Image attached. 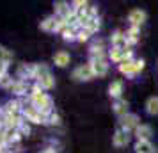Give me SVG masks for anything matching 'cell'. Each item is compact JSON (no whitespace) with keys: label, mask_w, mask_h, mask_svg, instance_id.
Returning <instances> with one entry per match:
<instances>
[{"label":"cell","mask_w":158,"mask_h":153,"mask_svg":"<svg viewBox=\"0 0 158 153\" xmlns=\"http://www.w3.org/2000/svg\"><path fill=\"white\" fill-rule=\"evenodd\" d=\"M30 105H34L36 109H39L44 116H50L53 112V102L46 93H37V95H30Z\"/></svg>","instance_id":"obj_1"},{"label":"cell","mask_w":158,"mask_h":153,"mask_svg":"<svg viewBox=\"0 0 158 153\" xmlns=\"http://www.w3.org/2000/svg\"><path fill=\"white\" fill-rule=\"evenodd\" d=\"M23 119L25 121H30V123H36V125H44L48 123V116H44L39 109H36L34 105H23Z\"/></svg>","instance_id":"obj_2"},{"label":"cell","mask_w":158,"mask_h":153,"mask_svg":"<svg viewBox=\"0 0 158 153\" xmlns=\"http://www.w3.org/2000/svg\"><path fill=\"white\" fill-rule=\"evenodd\" d=\"M73 79L78 82H87V80H93L94 79V71H93V66L91 62H87V64H82L78 68H75L73 70Z\"/></svg>","instance_id":"obj_3"},{"label":"cell","mask_w":158,"mask_h":153,"mask_svg":"<svg viewBox=\"0 0 158 153\" xmlns=\"http://www.w3.org/2000/svg\"><path fill=\"white\" fill-rule=\"evenodd\" d=\"M119 128L121 130H124V132H135V128L140 125V121H139V116L137 114H126V116H123V117H119Z\"/></svg>","instance_id":"obj_4"},{"label":"cell","mask_w":158,"mask_h":153,"mask_svg":"<svg viewBox=\"0 0 158 153\" xmlns=\"http://www.w3.org/2000/svg\"><path fill=\"white\" fill-rule=\"evenodd\" d=\"M89 55H91V61H107V52H105V46H103L101 39L93 43L91 50H89Z\"/></svg>","instance_id":"obj_5"},{"label":"cell","mask_w":158,"mask_h":153,"mask_svg":"<svg viewBox=\"0 0 158 153\" xmlns=\"http://www.w3.org/2000/svg\"><path fill=\"white\" fill-rule=\"evenodd\" d=\"M146 18H148L146 11H142V9H131L130 15H128V22H130V25H133V27H140V25L146 22Z\"/></svg>","instance_id":"obj_6"},{"label":"cell","mask_w":158,"mask_h":153,"mask_svg":"<svg viewBox=\"0 0 158 153\" xmlns=\"http://www.w3.org/2000/svg\"><path fill=\"white\" fill-rule=\"evenodd\" d=\"M112 48H121V50H128V43H126V34L121 30H115L112 37H110Z\"/></svg>","instance_id":"obj_7"},{"label":"cell","mask_w":158,"mask_h":153,"mask_svg":"<svg viewBox=\"0 0 158 153\" xmlns=\"http://www.w3.org/2000/svg\"><path fill=\"white\" fill-rule=\"evenodd\" d=\"M133 135L137 137V141H149L153 135V128L149 125H139L133 132Z\"/></svg>","instance_id":"obj_8"},{"label":"cell","mask_w":158,"mask_h":153,"mask_svg":"<svg viewBox=\"0 0 158 153\" xmlns=\"http://www.w3.org/2000/svg\"><path fill=\"white\" fill-rule=\"evenodd\" d=\"M112 142H114V146H117V148L126 146L130 142V134L124 132V130H121V128H117L115 134H114V137H112Z\"/></svg>","instance_id":"obj_9"},{"label":"cell","mask_w":158,"mask_h":153,"mask_svg":"<svg viewBox=\"0 0 158 153\" xmlns=\"http://www.w3.org/2000/svg\"><path fill=\"white\" fill-rule=\"evenodd\" d=\"M93 66L94 77H105L108 73V62L107 61H89Z\"/></svg>","instance_id":"obj_10"},{"label":"cell","mask_w":158,"mask_h":153,"mask_svg":"<svg viewBox=\"0 0 158 153\" xmlns=\"http://www.w3.org/2000/svg\"><path fill=\"white\" fill-rule=\"evenodd\" d=\"M32 87L27 80H20V79H16L15 84L11 86V93H15V95L22 96V95H27V91Z\"/></svg>","instance_id":"obj_11"},{"label":"cell","mask_w":158,"mask_h":153,"mask_svg":"<svg viewBox=\"0 0 158 153\" xmlns=\"http://www.w3.org/2000/svg\"><path fill=\"white\" fill-rule=\"evenodd\" d=\"M36 82L44 89V91H48V89H52L53 86H55V79L52 77V73H50V71L43 73V75H41V77H39V79H37Z\"/></svg>","instance_id":"obj_12"},{"label":"cell","mask_w":158,"mask_h":153,"mask_svg":"<svg viewBox=\"0 0 158 153\" xmlns=\"http://www.w3.org/2000/svg\"><path fill=\"white\" fill-rule=\"evenodd\" d=\"M112 107H114V112H115L119 117H123V116H126V114H128V102H126L124 98L115 100Z\"/></svg>","instance_id":"obj_13"},{"label":"cell","mask_w":158,"mask_h":153,"mask_svg":"<svg viewBox=\"0 0 158 153\" xmlns=\"http://www.w3.org/2000/svg\"><path fill=\"white\" fill-rule=\"evenodd\" d=\"M69 61H71V57H69V53L64 50L57 52L55 55H53V62H55V66H59V68H64V66L69 64Z\"/></svg>","instance_id":"obj_14"},{"label":"cell","mask_w":158,"mask_h":153,"mask_svg":"<svg viewBox=\"0 0 158 153\" xmlns=\"http://www.w3.org/2000/svg\"><path fill=\"white\" fill-rule=\"evenodd\" d=\"M135 153H156V150H155V146L151 144V141H137Z\"/></svg>","instance_id":"obj_15"},{"label":"cell","mask_w":158,"mask_h":153,"mask_svg":"<svg viewBox=\"0 0 158 153\" xmlns=\"http://www.w3.org/2000/svg\"><path fill=\"white\" fill-rule=\"evenodd\" d=\"M139 36H140V27L130 25V29L126 30V43H128V46L135 45L137 41H139Z\"/></svg>","instance_id":"obj_16"},{"label":"cell","mask_w":158,"mask_h":153,"mask_svg":"<svg viewBox=\"0 0 158 153\" xmlns=\"http://www.w3.org/2000/svg\"><path fill=\"white\" fill-rule=\"evenodd\" d=\"M123 93V82L121 80H114L110 86H108V95L112 96L114 100H119Z\"/></svg>","instance_id":"obj_17"},{"label":"cell","mask_w":158,"mask_h":153,"mask_svg":"<svg viewBox=\"0 0 158 153\" xmlns=\"http://www.w3.org/2000/svg\"><path fill=\"white\" fill-rule=\"evenodd\" d=\"M119 71L123 73V75H126V77H130V79H133L137 73H135V61H131V62H123V64H119Z\"/></svg>","instance_id":"obj_18"},{"label":"cell","mask_w":158,"mask_h":153,"mask_svg":"<svg viewBox=\"0 0 158 153\" xmlns=\"http://www.w3.org/2000/svg\"><path fill=\"white\" fill-rule=\"evenodd\" d=\"M55 23H57V16H48L41 22V29L44 32H55Z\"/></svg>","instance_id":"obj_19"},{"label":"cell","mask_w":158,"mask_h":153,"mask_svg":"<svg viewBox=\"0 0 158 153\" xmlns=\"http://www.w3.org/2000/svg\"><path fill=\"white\" fill-rule=\"evenodd\" d=\"M146 110L148 114H158V96H151L149 100L146 102Z\"/></svg>","instance_id":"obj_20"},{"label":"cell","mask_w":158,"mask_h":153,"mask_svg":"<svg viewBox=\"0 0 158 153\" xmlns=\"http://www.w3.org/2000/svg\"><path fill=\"white\" fill-rule=\"evenodd\" d=\"M84 27H85V29L89 30L91 34L98 32V30H100V27H101V23H100V16H98V18H89V20H87V23L84 25Z\"/></svg>","instance_id":"obj_21"},{"label":"cell","mask_w":158,"mask_h":153,"mask_svg":"<svg viewBox=\"0 0 158 153\" xmlns=\"http://www.w3.org/2000/svg\"><path fill=\"white\" fill-rule=\"evenodd\" d=\"M55 16H66V13L71 9V6L68 2H55Z\"/></svg>","instance_id":"obj_22"},{"label":"cell","mask_w":158,"mask_h":153,"mask_svg":"<svg viewBox=\"0 0 158 153\" xmlns=\"http://www.w3.org/2000/svg\"><path fill=\"white\" fill-rule=\"evenodd\" d=\"M77 30L78 29H75V27H66L64 30H62V39L64 41H77Z\"/></svg>","instance_id":"obj_23"},{"label":"cell","mask_w":158,"mask_h":153,"mask_svg":"<svg viewBox=\"0 0 158 153\" xmlns=\"http://www.w3.org/2000/svg\"><path fill=\"white\" fill-rule=\"evenodd\" d=\"M123 53H124V50H121V48H110V52H108V59L112 61V62H121L123 61Z\"/></svg>","instance_id":"obj_24"},{"label":"cell","mask_w":158,"mask_h":153,"mask_svg":"<svg viewBox=\"0 0 158 153\" xmlns=\"http://www.w3.org/2000/svg\"><path fill=\"white\" fill-rule=\"evenodd\" d=\"M93 36L89 30L85 29V27H80L78 30H77V41H80V43H85V41H89V37Z\"/></svg>","instance_id":"obj_25"},{"label":"cell","mask_w":158,"mask_h":153,"mask_svg":"<svg viewBox=\"0 0 158 153\" xmlns=\"http://www.w3.org/2000/svg\"><path fill=\"white\" fill-rule=\"evenodd\" d=\"M13 59V53L7 50V48H4V46H0V62H7Z\"/></svg>","instance_id":"obj_26"},{"label":"cell","mask_w":158,"mask_h":153,"mask_svg":"<svg viewBox=\"0 0 158 153\" xmlns=\"http://www.w3.org/2000/svg\"><path fill=\"white\" fill-rule=\"evenodd\" d=\"M13 84H15V80H13L9 75H7V77H4V79L0 80V86H2V87H6V89H11V86H13Z\"/></svg>","instance_id":"obj_27"},{"label":"cell","mask_w":158,"mask_h":153,"mask_svg":"<svg viewBox=\"0 0 158 153\" xmlns=\"http://www.w3.org/2000/svg\"><path fill=\"white\" fill-rule=\"evenodd\" d=\"M48 125H55V126H59V125H60V117H59V114L52 112L50 116H48Z\"/></svg>","instance_id":"obj_28"},{"label":"cell","mask_w":158,"mask_h":153,"mask_svg":"<svg viewBox=\"0 0 158 153\" xmlns=\"http://www.w3.org/2000/svg\"><path fill=\"white\" fill-rule=\"evenodd\" d=\"M18 132H20V135H29L30 134V128H29V125H27V121H23L22 125H20V126H18Z\"/></svg>","instance_id":"obj_29"},{"label":"cell","mask_w":158,"mask_h":153,"mask_svg":"<svg viewBox=\"0 0 158 153\" xmlns=\"http://www.w3.org/2000/svg\"><path fill=\"white\" fill-rule=\"evenodd\" d=\"M144 66H146L144 59H135V73H137V75H139V73L144 70Z\"/></svg>","instance_id":"obj_30"},{"label":"cell","mask_w":158,"mask_h":153,"mask_svg":"<svg viewBox=\"0 0 158 153\" xmlns=\"http://www.w3.org/2000/svg\"><path fill=\"white\" fill-rule=\"evenodd\" d=\"M44 153H57V151H55L53 148H46V150H44Z\"/></svg>","instance_id":"obj_31"}]
</instances>
